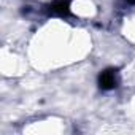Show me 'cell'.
Returning a JSON list of instances; mask_svg holds the SVG:
<instances>
[{
	"instance_id": "obj_1",
	"label": "cell",
	"mask_w": 135,
	"mask_h": 135,
	"mask_svg": "<svg viewBox=\"0 0 135 135\" xmlns=\"http://www.w3.org/2000/svg\"><path fill=\"white\" fill-rule=\"evenodd\" d=\"M100 88L102 89H114L118 86V75L114 70H105L102 72L100 78H99Z\"/></svg>"
},
{
	"instance_id": "obj_2",
	"label": "cell",
	"mask_w": 135,
	"mask_h": 135,
	"mask_svg": "<svg viewBox=\"0 0 135 135\" xmlns=\"http://www.w3.org/2000/svg\"><path fill=\"white\" fill-rule=\"evenodd\" d=\"M48 11H49V15H54V16H64L70 11V7L67 3V0H56L54 3L49 5Z\"/></svg>"
}]
</instances>
